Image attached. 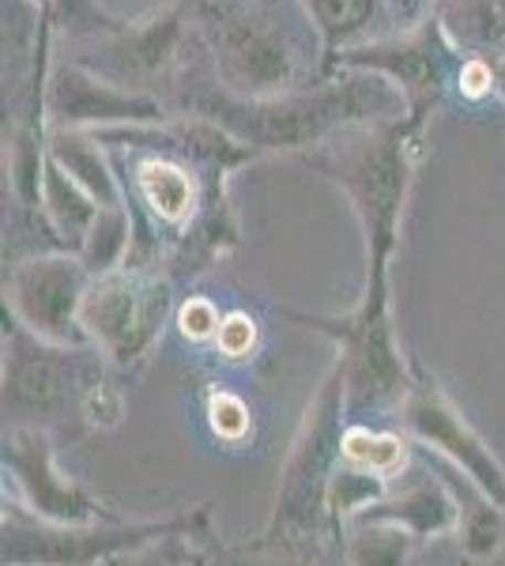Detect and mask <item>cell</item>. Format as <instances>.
I'll use <instances>...</instances> for the list:
<instances>
[{
	"label": "cell",
	"mask_w": 505,
	"mask_h": 566,
	"mask_svg": "<svg viewBox=\"0 0 505 566\" xmlns=\"http://www.w3.org/2000/svg\"><path fill=\"white\" fill-rule=\"evenodd\" d=\"M197 114L223 125L256 151L309 155L355 125L397 122L408 114V103L385 76L344 72V76H325L317 87H298L275 98H238L219 91L200 98Z\"/></svg>",
	"instance_id": "1"
},
{
	"label": "cell",
	"mask_w": 505,
	"mask_h": 566,
	"mask_svg": "<svg viewBox=\"0 0 505 566\" xmlns=\"http://www.w3.org/2000/svg\"><path fill=\"white\" fill-rule=\"evenodd\" d=\"M427 122L430 114L408 109L397 122L355 125L336 133L328 144L306 155L320 175L344 189L362 219L370 264H389L400 242L403 200L411 189V170H415V151Z\"/></svg>",
	"instance_id": "2"
},
{
	"label": "cell",
	"mask_w": 505,
	"mask_h": 566,
	"mask_svg": "<svg viewBox=\"0 0 505 566\" xmlns=\"http://www.w3.org/2000/svg\"><path fill=\"white\" fill-rule=\"evenodd\" d=\"M464 61L467 57L456 50V42L449 39L442 20L434 15V20H427L408 34L347 45L320 72L325 76H333V72H374V76H385L400 91L411 114H434L445 87L461 80Z\"/></svg>",
	"instance_id": "3"
},
{
	"label": "cell",
	"mask_w": 505,
	"mask_h": 566,
	"mask_svg": "<svg viewBox=\"0 0 505 566\" xmlns=\"http://www.w3.org/2000/svg\"><path fill=\"white\" fill-rule=\"evenodd\" d=\"M204 27L227 95L275 98L298 91V53L269 20L242 8H211Z\"/></svg>",
	"instance_id": "4"
},
{
	"label": "cell",
	"mask_w": 505,
	"mask_h": 566,
	"mask_svg": "<svg viewBox=\"0 0 505 566\" xmlns=\"http://www.w3.org/2000/svg\"><path fill=\"white\" fill-rule=\"evenodd\" d=\"M170 310L167 280L148 276V272H106L87 287L80 325L95 336L114 359H136L151 348Z\"/></svg>",
	"instance_id": "5"
},
{
	"label": "cell",
	"mask_w": 505,
	"mask_h": 566,
	"mask_svg": "<svg viewBox=\"0 0 505 566\" xmlns=\"http://www.w3.org/2000/svg\"><path fill=\"white\" fill-rule=\"evenodd\" d=\"M42 114L53 122V129H117V125H162L167 109L159 98L144 91L117 87L114 80L98 76L95 69L64 61L50 69L42 95Z\"/></svg>",
	"instance_id": "6"
},
{
	"label": "cell",
	"mask_w": 505,
	"mask_h": 566,
	"mask_svg": "<svg viewBox=\"0 0 505 566\" xmlns=\"http://www.w3.org/2000/svg\"><path fill=\"white\" fill-rule=\"evenodd\" d=\"M87 264L76 258L27 261L8 276V303L45 340H80V310L87 295Z\"/></svg>",
	"instance_id": "7"
},
{
	"label": "cell",
	"mask_w": 505,
	"mask_h": 566,
	"mask_svg": "<svg viewBox=\"0 0 505 566\" xmlns=\"http://www.w3.org/2000/svg\"><path fill=\"white\" fill-rule=\"evenodd\" d=\"M133 186H136V197H140V205L151 223L173 227L178 234L186 231L200 212L197 170L186 167L181 159H173L170 148H162L159 155H148V159L136 163Z\"/></svg>",
	"instance_id": "8"
},
{
	"label": "cell",
	"mask_w": 505,
	"mask_h": 566,
	"mask_svg": "<svg viewBox=\"0 0 505 566\" xmlns=\"http://www.w3.org/2000/svg\"><path fill=\"white\" fill-rule=\"evenodd\" d=\"M408 419H411V427H415L422 438H430V442L442 446L445 453H453V458L461 461L464 469L472 472V476L480 480L486 491H494V495L505 502V476H502V469L494 464L491 453H486L483 446L475 442L472 431H467V427L461 423V416H456L434 389H419L415 397H411Z\"/></svg>",
	"instance_id": "9"
},
{
	"label": "cell",
	"mask_w": 505,
	"mask_h": 566,
	"mask_svg": "<svg viewBox=\"0 0 505 566\" xmlns=\"http://www.w3.org/2000/svg\"><path fill=\"white\" fill-rule=\"evenodd\" d=\"M438 20L464 57L494 69L498 95H505V0H449Z\"/></svg>",
	"instance_id": "10"
},
{
	"label": "cell",
	"mask_w": 505,
	"mask_h": 566,
	"mask_svg": "<svg viewBox=\"0 0 505 566\" xmlns=\"http://www.w3.org/2000/svg\"><path fill=\"white\" fill-rule=\"evenodd\" d=\"M8 461L20 472V483L31 491L34 510L53 517H69V522H84V517L95 514V506L80 495L72 483L53 480L50 469V450H45V438L39 434H20L15 431L8 438Z\"/></svg>",
	"instance_id": "11"
},
{
	"label": "cell",
	"mask_w": 505,
	"mask_h": 566,
	"mask_svg": "<svg viewBox=\"0 0 505 566\" xmlns=\"http://www.w3.org/2000/svg\"><path fill=\"white\" fill-rule=\"evenodd\" d=\"M186 12H189V0H178V4L162 8L159 15L144 23H125L122 34H114L109 42V53L125 72L133 76H155L173 61L181 42V31H186Z\"/></svg>",
	"instance_id": "12"
},
{
	"label": "cell",
	"mask_w": 505,
	"mask_h": 566,
	"mask_svg": "<svg viewBox=\"0 0 505 566\" xmlns=\"http://www.w3.org/2000/svg\"><path fill=\"white\" fill-rule=\"evenodd\" d=\"M50 159L69 175L76 186H84L95 197L98 208H122V186L114 178V167L106 159V144L87 129H53L50 140Z\"/></svg>",
	"instance_id": "13"
},
{
	"label": "cell",
	"mask_w": 505,
	"mask_h": 566,
	"mask_svg": "<svg viewBox=\"0 0 505 566\" xmlns=\"http://www.w3.org/2000/svg\"><path fill=\"white\" fill-rule=\"evenodd\" d=\"M302 8L320 34V69H325L336 53L358 45V39L378 20L385 0H302Z\"/></svg>",
	"instance_id": "14"
},
{
	"label": "cell",
	"mask_w": 505,
	"mask_h": 566,
	"mask_svg": "<svg viewBox=\"0 0 505 566\" xmlns=\"http://www.w3.org/2000/svg\"><path fill=\"white\" fill-rule=\"evenodd\" d=\"M80 250H84V264L91 272H98V276L117 272L122 258L133 250V227H128L125 208H103Z\"/></svg>",
	"instance_id": "15"
},
{
	"label": "cell",
	"mask_w": 505,
	"mask_h": 566,
	"mask_svg": "<svg viewBox=\"0 0 505 566\" xmlns=\"http://www.w3.org/2000/svg\"><path fill=\"white\" fill-rule=\"evenodd\" d=\"M344 453L355 464L370 469L374 476H385L400 464V442L397 438H385V434H370V431H347L344 438Z\"/></svg>",
	"instance_id": "16"
},
{
	"label": "cell",
	"mask_w": 505,
	"mask_h": 566,
	"mask_svg": "<svg viewBox=\"0 0 505 566\" xmlns=\"http://www.w3.org/2000/svg\"><path fill=\"white\" fill-rule=\"evenodd\" d=\"M403 555H408V541L397 528H389V533H358L351 544L355 566H403Z\"/></svg>",
	"instance_id": "17"
},
{
	"label": "cell",
	"mask_w": 505,
	"mask_h": 566,
	"mask_svg": "<svg viewBox=\"0 0 505 566\" xmlns=\"http://www.w3.org/2000/svg\"><path fill=\"white\" fill-rule=\"evenodd\" d=\"M211 427H215V434L223 438H242L250 431V412H245V405L231 392H219V397H211Z\"/></svg>",
	"instance_id": "18"
},
{
	"label": "cell",
	"mask_w": 505,
	"mask_h": 566,
	"mask_svg": "<svg viewBox=\"0 0 505 566\" xmlns=\"http://www.w3.org/2000/svg\"><path fill=\"white\" fill-rule=\"evenodd\" d=\"M253 340H256V325H253V317H245V314L223 317V325H219V333H215L219 352L231 355V359H238V355H250Z\"/></svg>",
	"instance_id": "19"
},
{
	"label": "cell",
	"mask_w": 505,
	"mask_h": 566,
	"mask_svg": "<svg viewBox=\"0 0 505 566\" xmlns=\"http://www.w3.org/2000/svg\"><path fill=\"white\" fill-rule=\"evenodd\" d=\"M219 314L215 306L208 303V298H189L186 306H181V333L189 336V340H204V336H215L219 333Z\"/></svg>",
	"instance_id": "20"
},
{
	"label": "cell",
	"mask_w": 505,
	"mask_h": 566,
	"mask_svg": "<svg viewBox=\"0 0 505 566\" xmlns=\"http://www.w3.org/2000/svg\"><path fill=\"white\" fill-rule=\"evenodd\" d=\"M385 15L397 27V34H408L427 20H434V0H385Z\"/></svg>",
	"instance_id": "21"
},
{
	"label": "cell",
	"mask_w": 505,
	"mask_h": 566,
	"mask_svg": "<svg viewBox=\"0 0 505 566\" xmlns=\"http://www.w3.org/2000/svg\"><path fill=\"white\" fill-rule=\"evenodd\" d=\"M31 4H39V12H50V8H53V0H31Z\"/></svg>",
	"instance_id": "22"
}]
</instances>
